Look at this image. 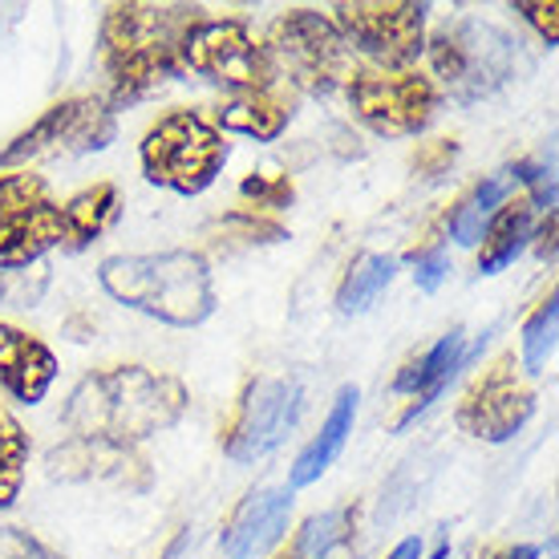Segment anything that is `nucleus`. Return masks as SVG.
Returning <instances> with one entry per match:
<instances>
[{"instance_id":"nucleus-37","label":"nucleus","mask_w":559,"mask_h":559,"mask_svg":"<svg viewBox=\"0 0 559 559\" xmlns=\"http://www.w3.org/2000/svg\"><path fill=\"white\" fill-rule=\"evenodd\" d=\"M433 559H447V544H442V547H438V556H433Z\"/></svg>"},{"instance_id":"nucleus-23","label":"nucleus","mask_w":559,"mask_h":559,"mask_svg":"<svg viewBox=\"0 0 559 559\" xmlns=\"http://www.w3.org/2000/svg\"><path fill=\"white\" fill-rule=\"evenodd\" d=\"M507 195H511V175H495V179H483L466 199H459V207L450 211V239H459L462 248H475L483 231H487L490 215L503 207Z\"/></svg>"},{"instance_id":"nucleus-19","label":"nucleus","mask_w":559,"mask_h":559,"mask_svg":"<svg viewBox=\"0 0 559 559\" xmlns=\"http://www.w3.org/2000/svg\"><path fill=\"white\" fill-rule=\"evenodd\" d=\"M224 134H248L255 142H276L288 122H293V106L284 98H276L272 90L260 94H236V98L219 106V114L211 118Z\"/></svg>"},{"instance_id":"nucleus-32","label":"nucleus","mask_w":559,"mask_h":559,"mask_svg":"<svg viewBox=\"0 0 559 559\" xmlns=\"http://www.w3.org/2000/svg\"><path fill=\"white\" fill-rule=\"evenodd\" d=\"M0 559H66L21 527H0Z\"/></svg>"},{"instance_id":"nucleus-35","label":"nucleus","mask_w":559,"mask_h":559,"mask_svg":"<svg viewBox=\"0 0 559 559\" xmlns=\"http://www.w3.org/2000/svg\"><path fill=\"white\" fill-rule=\"evenodd\" d=\"M385 559H421V539H402Z\"/></svg>"},{"instance_id":"nucleus-12","label":"nucleus","mask_w":559,"mask_h":559,"mask_svg":"<svg viewBox=\"0 0 559 559\" xmlns=\"http://www.w3.org/2000/svg\"><path fill=\"white\" fill-rule=\"evenodd\" d=\"M535 414V390L519 373L515 353H503L499 361L483 369L471 390L462 393L454 421L462 433L478 442H511Z\"/></svg>"},{"instance_id":"nucleus-7","label":"nucleus","mask_w":559,"mask_h":559,"mask_svg":"<svg viewBox=\"0 0 559 559\" xmlns=\"http://www.w3.org/2000/svg\"><path fill=\"white\" fill-rule=\"evenodd\" d=\"M426 13L430 4L414 0H345L333 9V25L345 45L369 57L381 73H402L426 49Z\"/></svg>"},{"instance_id":"nucleus-18","label":"nucleus","mask_w":559,"mask_h":559,"mask_svg":"<svg viewBox=\"0 0 559 559\" xmlns=\"http://www.w3.org/2000/svg\"><path fill=\"white\" fill-rule=\"evenodd\" d=\"M353 418H357V390L345 385V390L336 393V402H333V409H329V418H324L321 433H317V438L300 450V459L293 462L288 487L293 490L312 487V483L341 459V450H345V442H349V433H353Z\"/></svg>"},{"instance_id":"nucleus-34","label":"nucleus","mask_w":559,"mask_h":559,"mask_svg":"<svg viewBox=\"0 0 559 559\" xmlns=\"http://www.w3.org/2000/svg\"><path fill=\"white\" fill-rule=\"evenodd\" d=\"M539 255H544V260L556 255V211H551V215H547V224L539 227Z\"/></svg>"},{"instance_id":"nucleus-2","label":"nucleus","mask_w":559,"mask_h":559,"mask_svg":"<svg viewBox=\"0 0 559 559\" xmlns=\"http://www.w3.org/2000/svg\"><path fill=\"white\" fill-rule=\"evenodd\" d=\"M203 21L195 4H110L102 16L98 61L110 94L106 106H134L182 70L179 45L187 28Z\"/></svg>"},{"instance_id":"nucleus-11","label":"nucleus","mask_w":559,"mask_h":559,"mask_svg":"<svg viewBox=\"0 0 559 559\" xmlns=\"http://www.w3.org/2000/svg\"><path fill=\"white\" fill-rule=\"evenodd\" d=\"M66 239L57 207L37 175H0V267L37 264Z\"/></svg>"},{"instance_id":"nucleus-25","label":"nucleus","mask_w":559,"mask_h":559,"mask_svg":"<svg viewBox=\"0 0 559 559\" xmlns=\"http://www.w3.org/2000/svg\"><path fill=\"white\" fill-rule=\"evenodd\" d=\"M25 462H28V433L21 421L0 406V511L16 503L25 487Z\"/></svg>"},{"instance_id":"nucleus-1","label":"nucleus","mask_w":559,"mask_h":559,"mask_svg":"<svg viewBox=\"0 0 559 559\" xmlns=\"http://www.w3.org/2000/svg\"><path fill=\"white\" fill-rule=\"evenodd\" d=\"M187 414V385L146 365H110L78 381L61 409L70 438L139 447L142 438L170 430Z\"/></svg>"},{"instance_id":"nucleus-26","label":"nucleus","mask_w":559,"mask_h":559,"mask_svg":"<svg viewBox=\"0 0 559 559\" xmlns=\"http://www.w3.org/2000/svg\"><path fill=\"white\" fill-rule=\"evenodd\" d=\"M556 317H559V296L551 293L544 305L527 317V324H523V365H519V369L539 373L547 365V357L556 353Z\"/></svg>"},{"instance_id":"nucleus-24","label":"nucleus","mask_w":559,"mask_h":559,"mask_svg":"<svg viewBox=\"0 0 559 559\" xmlns=\"http://www.w3.org/2000/svg\"><path fill=\"white\" fill-rule=\"evenodd\" d=\"M393 272H397V260L393 255H378V252H365L357 255L341 280V293H336V308L341 312H365V308L373 305L385 288H390Z\"/></svg>"},{"instance_id":"nucleus-3","label":"nucleus","mask_w":559,"mask_h":559,"mask_svg":"<svg viewBox=\"0 0 559 559\" xmlns=\"http://www.w3.org/2000/svg\"><path fill=\"white\" fill-rule=\"evenodd\" d=\"M98 280L106 296H114L118 305L146 312L170 329H195L215 312V284H211L207 260L187 248L110 255L102 260Z\"/></svg>"},{"instance_id":"nucleus-15","label":"nucleus","mask_w":559,"mask_h":559,"mask_svg":"<svg viewBox=\"0 0 559 559\" xmlns=\"http://www.w3.org/2000/svg\"><path fill=\"white\" fill-rule=\"evenodd\" d=\"M293 519V490H255L236 507L231 523L224 527L227 559H260L284 539Z\"/></svg>"},{"instance_id":"nucleus-14","label":"nucleus","mask_w":559,"mask_h":559,"mask_svg":"<svg viewBox=\"0 0 559 559\" xmlns=\"http://www.w3.org/2000/svg\"><path fill=\"white\" fill-rule=\"evenodd\" d=\"M49 478L61 483H114V487L146 490L151 487V466L134 447H114L94 438H70L49 450L45 459Z\"/></svg>"},{"instance_id":"nucleus-16","label":"nucleus","mask_w":559,"mask_h":559,"mask_svg":"<svg viewBox=\"0 0 559 559\" xmlns=\"http://www.w3.org/2000/svg\"><path fill=\"white\" fill-rule=\"evenodd\" d=\"M57 378L53 349L37 336L0 324V390L13 393L21 406H37Z\"/></svg>"},{"instance_id":"nucleus-36","label":"nucleus","mask_w":559,"mask_h":559,"mask_svg":"<svg viewBox=\"0 0 559 559\" xmlns=\"http://www.w3.org/2000/svg\"><path fill=\"white\" fill-rule=\"evenodd\" d=\"M495 559H539V547L532 544H515V547H503Z\"/></svg>"},{"instance_id":"nucleus-29","label":"nucleus","mask_w":559,"mask_h":559,"mask_svg":"<svg viewBox=\"0 0 559 559\" xmlns=\"http://www.w3.org/2000/svg\"><path fill=\"white\" fill-rule=\"evenodd\" d=\"M224 231H231V239H239V243H280V239L288 236V231H284L280 224H272V219H260V215H243V211L227 215Z\"/></svg>"},{"instance_id":"nucleus-6","label":"nucleus","mask_w":559,"mask_h":559,"mask_svg":"<svg viewBox=\"0 0 559 559\" xmlns=\"http://www.w3.org/2000/svg\"><path fill=\"white\" fill-rule=\"evenodd\" d=\"M264 53L272 73H284L308 98H329L349 82L353 57L345 37L329 16L312 9H293L267 28Z\"/></svg>"},{"instance_id":"nucleus-8","label":"nucleus","mask_w":559,"mask_h":559,"mask_svg":"<svg viewBox=\"0 0 559 559\" xmlns=\"http://www.w3.org/2000/svg\"><path fill=\"white\" fill-rule=\"evenodd\" d=\"M179 66L224 85L231 94H260L276 82L264 45L255 41L252 28L236 16H224V21L203 16L199 25L187 28L179 45Z\"/></svg>"},{"instance_id":"nucleus-28","label":"nucleus","mask_w":559,"mask_h":559,"mask_svg":"<svg viewBox=\"0 0 559 559\" xmlns=\"http://www.w3.org/2000/svg\"><path fill=\"white\" fill-rule=\"evenodd\" d=\"M454 158H459V142L454 139H433V142H421L414 158H409V167L418 170L421 179H438V175H447L454 167Z\"/></svg>"},{"instance_id":"nucleus-5","label":"nucleus","mask_w":559,"mask_h":559,"mask_svg":"<svg viewBox=\"0 0 559 559\" xmlns=\"http://www.w3.org/2000/svg\"><path fill=\"white\" fill-rule=\"evenodd\" d=\"M426 49H430L433 78L462 106L503 90L519 66V41L483 21H454V25L438 28Z\"/></svg>"},{"instance_id":"nucleus-4","label":"nucleus","mask_w":559,"mask_h":559,"mask_svg":"<svg viewBox=\"0 0 559 559\" xmlns=\"http://www.w3.org/2000/svg\"><path fill=\"white\" fill-rule=\"evenodd\" d=\"M227 146L224 130L199 110H175L158 118L142 139V175L154 187L175 195H203L224 170Z\"/></svg>"},{"instance_id":"nucleus-17","label":"nucleus","mask_w":559,"mask_h":559,"mask_svg":"<svg viewBox=\"0 0 559 559\" xmlns=\"http://www.w3.org/2000/svg\"><path fill=\"white\" fill-rule=\"evenodd\" d=\"M462 361H466V336H462V329H450L438 345H430L421 357H414V361L393 378V390L397 393H414V406L397 418V426H409V421L418 418L421 409L447 390L450 378L462 369Z\"/></svg>"},{"instance_id":"nucleus-27","label":"nucleus","mask_w":559,"mask_h":559,"mask_svg":"<svg viewBox=\"0 0 559 559\" xmlns=\"http://www.w3.org/2000/svg\"><path fill=\"white\" fill-rule=\"evenodd\" d=\"M239 195L264 211H284V207H293L296 187L288 175H248V179L239 182Z\"/></svg>"},{"instance_id":"nucleus-31","label":"nucleus","mask_w":559,"mask_h":559,"mask_svg":"<svg viewBox=\"0 0 559 559\" xmlns=\"http://www.w3.org/2000/svg\"><path fill=\"white\" fill-rule=\"evenodd\" d=\"M447 272H450V255L442 243H433L426 252H414V284H418L421 293H438Z\"/></svg>"},{"instance_id":"nucleus-10","label":"nucleus","mask_w":559,"mask_h":559,"mask_svg":"<svg viewBox=\"0 0 559 559\" xmlns=\"http://www.w3.org/2000/svg\"><path fill=\"white\" fill-rule=\"evenodd\" d=\"M118 134L114 127V110L102 98H66L49 106V110L21 130L4 151H0V167H25L37 158H53V154H90L106 151Z\"/></svg>"},{"instance_id":"nucleus-13","label":"nucleus","mask_w":559,"mask_h":559,"mask_svg":"<svg viewBox=\"0 0 559 559\" xmlns=\"http://www.w3.org/2000/svg\"><path fill=\"white\" fill-rule=\"evenodd\" d=\"M305 409V390L296 378H255L239 397V409L227 426L224 450L231 462H255L293 433Z\"/></svg>"},{"instance_id":"nucleus-20","label":"nucleus","mask_w":559,"mask_h":559,"mask_svg":"<svg viewBox=\"0 0 559 559\" xmlns=\"http://www.w3.org/2000/svg\"><path fill=\"white\" fill-rule=\"evenodd\" d=\"M532 224H535V211L527 199H507L503 207L490 215L487 231H483V252H478V272L483 276H495L503 272L507 264H515V255L527 248L532 239Z\"/></svg>"},{"instance_id":"nucleus-21","label":"nucleus","mask_w":559,"mask_h":559,"mask_svg":"<svg viewBox=\"0 0 559 559\" xmlns=\"http://www.w3.org/2000/svg\"><path fill=\"white\" fill-rule=\"evenodd\" d=\"M353 527H357L353 507H336V511L312 515L305 519V527L296 532L288 551H280L276 559H341L345 547L353 544Z\"/></svg>"},{"instance_id":"nucleus-30","label":"nucleus","mask_w":559,"mask_h":559,"mask_svg":"<svg viewBox=\"0 0 559 559\" xmlns=\"http://www.w3.org/2000/svg\"><path fill=\"white\" fill-rule=\"evenodd\" d=\"M511 175L532 187V199H527L532 211H547V215H551V207H556V175H551V167H539V163H515Z\"/></svg>"},{"instance_id":"nucleus-33","label":"nucleus","mask_w":559,"mask_h":559,"mask_svg":"<svg viewBox=\"0 0 559 559\" xmlns=\"http://www.w3.org/2000/svg\"><path fill=\"white\" fill-rule=\"evenodd\" d=\"M515 13H523V21H532L535 33L547 41V49H556L559 45V4L551 0H535V4H515Z\"/></svg>"},{"instance_id":"nucleus-22","label":"nucleus","mask_w":559,"mask_h":559,"mask_svg":"<svg viewBox=\"0 0 559 559\" xmlns=\"http://www.w3.org/2000/svg\"><path fill=\"white\" fill-rule=\"evenodd\" d=\"M118 219V187L114 182H94L61 207V231L73 248H85Z\"/></svg>"},{"instance_id":"nucleus-9","label":"nucleus","mask_w":559,"mask_h":559,"mask_svg":"<svg viewBox=\"0 0 559 559\" xmlns=\"http://www.w3.org/2000/svg\"><path fill=\"white\" fill-rule=\"evenodd\" d=\"M345 94H349L353 118L373 130L378 139H409V134L426 130L442 102L438 85L414 70H353Z\"/></svg>"}]
</instances>
